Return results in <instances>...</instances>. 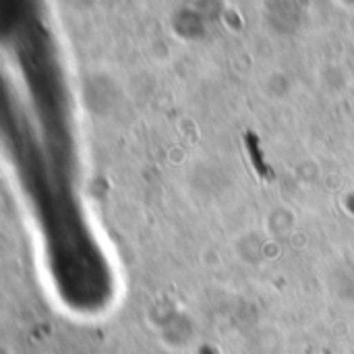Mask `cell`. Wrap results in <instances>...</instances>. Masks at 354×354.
I'll return each mask as SVG.
<instances>
[{
    "label": "cell",
    "instance_id": "1",
    "mask_svg": "<svg viewBox=\"0 0 354 354\" xmlns=\"http://www.w3.org/2000/svg\"><path fill=\"white\" fill-rule=\"evenodd\" d=\"M295 226V216L288 207H278L274 209L270 216H268V222H266V228L272 236H282V234H288Z\"/></svg>",
    "mask_w": 354,
    "mask_h": 354
},
{
    "label": "cell",
    "instance_id": "2",
    "mask_svg": "<svg viewBox=\"0 0 354 354\" xmlns=\"http://www.w3.org/2000/svg\"><path fill=\"white\" fill-rule=\"evenodd\" d=\"M348 354H354V351H351V353H348Z\"/></svg>",
    "mask_w": 354,
    "mask_h": 354
}]
</instances>
